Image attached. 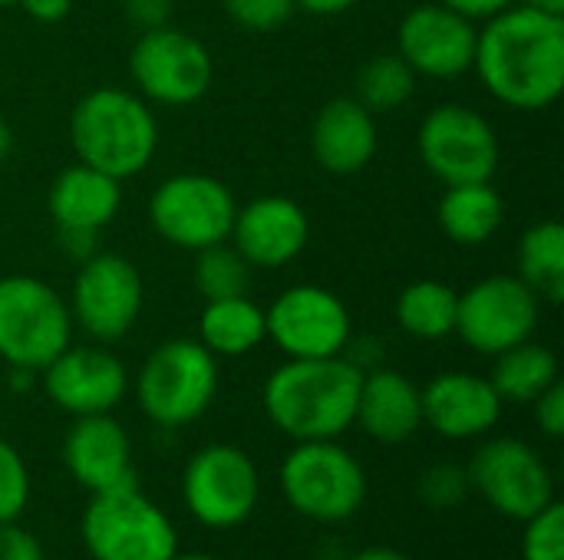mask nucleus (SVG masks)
Wrapping results in <instances>:
<instances>
[{
  "mask_svg": "<svg viewBox=\"0 0 564 560\" xmlns=\"http://www.w3.org/2000/svg\"><path fill=\"white\" fill-rule=\"evenodd\" d=\"M416 152L443 185L492 182L499 168V135L492 122L459 102L430 109L416 132Z\"/></svg>",
  "mask_w": 564,
  "mask_h": 560,
  "instance_id": "obj_12",
  "label": "nucleus"
},
{
  "mask_svg": "<svg viewBox=\"0 0 564 560\" xmlns=\"http://www.w3.org/2000/svg\"><path fill=\"white\" fill-rule=\"evenodd\" d=\"M63 465L69 479L89 495L139 485L132 439L112 413L76 416L63 439Z\"/></svg>",
  "mask_w": 564,
  "mask_h": 560,
  "instance_id": "obj_18",
  "label": "nucleus"
},
{
  "mask_svg": "<svg viewBox=\"0 0 564 560\" xmlns=\"http://www.w3.org/2000/svg\"><path fill=\"white\" fill-rule=\"evenodd\" d=\"M56 238H59V248L73 257V261H86V257H93L96 254V231H59L56 228Z\"/></svg>",
  "mask_w": 564,
  "mask_h": 560,
  "instance_id": "obj_40",
  "label": "nucleus"
},
{
  "mask_svg": "<svg viewBox=\"0 0 564 560\" xmlns=\"http://www.w3.org/2000/svg\"><path fill=\"white\" fill-rule=\"evenodd\" d=\"M423 399V426H430L436 436L463 442V439H482L489 436L502 419V399L489 376L446 370L433 376L426 386H420Z\"/></svg>",
  "mask_w": 564,
  "mask_h": 560,
  "instance_id": "obj_19",
  "label": "nucleus"
},
{
  "mask_svg": "<svg viewBox=\"0 0 564 560\" xmlns=\"http://www.w3.org/2000/svg\"><path fill=\"white\" fill-rule=\"evenodd\" d=\"M50 218L59 231H102L116 221L122 208V182L93 168V165H69L63 168L46 195Z\"/></svg>",
  "mask_w": 564,
  "mask_h": 560,
  "instance_id": "obj_23",
  "label": "nucleus"
},
{
  "mask_svg": "<svg viewBox=\"0 0 564 560\" xmlns=\"http://www.w3.org/2000/svg\"><path fill=\"white\" fill-rule=\"evenodd\" d=\"M440 228L453 244L479 248L486 244L506 221V201L492 188V182H463L446 185L440 208H436Z\"/></svg>",
  "mask_w": 564,
  "mask_h": 560,
  "instance_id": "obj_24",
  "label": "nucleus"
},
{
  "mask_svg": "<svg viewBox=\"0 0 564 560\" xmlns=\"http://www.w3.org/2000/svg\"><path fill=\"white\" fill-rule=\"evenodd\" d=\"M69 145L76 162L126 182L152 162L159 149V122L139 92L99 86L73 106Z\"/></svg>",
  "mask_w": 564,
  "mask_h": 560,
  "instance_id": "obj_3",
  "label": "nucleus"
},
{
  "mask_svg": "<svg viewBox=\"0 0 564 560\" xmlns=\"http://www.w3.org/2000/svg\"><path fill=\"white\" fill-rule=\"evenodd\" d=\"M525 7H535V10H545V13H562L564 17V0H522Z\"/></svg>",
  "mask_w": 564,
  "mask_h": 560,
  "instance_id": "obj_44",
  "label": "nucleus"
},
{
  "mask_svg": "<svg viewBox=\"0 0 564 560\" xmlns=\"http://www.w3.org/2000/svg\"><path fill=\"white\" fill-rule=\"evenodd\" d=\"M297 10H307L314 17H337V13H347L350 7H357L360 0H294Z\"/></svg>",
  "mask_w": 564,
  "mask_h": 560,
  "instance_id": "obj_41",
  "label": "nucleus"
},
{
  "mask_svg": "<svg viewBox=\"0 0 564 560\" xmlns=\"http://www.w3.org/2000/svg\"><path fill=\"white\" fill-rule=\"evenodd\" d=\"M350 560H413L406 551H397V548H387V545H373V548H364L357 551Z\"/></svg>",
  "mask_w": 564,
  "mask_h": 560,
  "instance_id": "obj_42",
  "label": "nucleus"
},
{
  "mask_svg": "<svg viewBox=\"0 0 564 560\" xmlns=\"http://www.w3.org/2000/svg\"><path fill=\"white\" fill-rule=\"evenodd\" d=\"M17 7L36 23H59L69 13L73 0H17Z\"/></svg>",
  "mask_w": 564,
  "mask_h": 560,
  "instance_id": "obj_38",
  "label": "nucleus"
},
{
  "mask_svg": "<svg viewBox=\"0 0 564 560\" xmlns=\"http://www.w3.org/2000/svg\"><path fill=\"white\" fill-rule=\"evenodd\" d=\"M479 26L446 3H416L397 26V53L416 76L456 79L473 69Z\"/></svg>",
  "mask_w": 564,
  "mask_h": 560,
  "instance_id": "obj_17",
  "label": "nucleus"
},
{
  "mask_svg": "<svg viewBox=\"0 0 564 560\" xmlns=\"http://www.w3.org/2000/svg\"><path fill=\"white\" fill-rule=\"evenodd\" d=\"M354 426H360L380 446H400L413 439L423 429L420 386L387 366L364 370Z\"/></svg>",
  "mask_w": 564,
  "mask_h": 560,
  "instance_id": "obj_22",
  "label": "nucleus"
},
{
  "mask_svg": "<svg viewBox=\"0 0 564 560\" xmlns=\"http://www.w3.org/2000/svg\"><path fill=\"white\" fill-rule=\"evenodd\" d=\"M46 399L66 416L112 413L129 393L126 363L106 347H66L40 373Z\"/></svg>",
  "mask_w": 564,
  "mask_h": 560,
  "instance_id": "obj_16",
  "label": "nucleus"
},
{
  "mask_svg": "<svg viewBox=\"0 0 564 560\" xmlns=\"http://www.w3.org/2000/svg\"><path fill=\"white\" fill-rule=\"evenodd\" d=\"M145 304V284L139 267L122 254H93L79 264L69 290V317L96 343L122 340Z\"/></svg>",
  "mask_w": 564,
  "mask_h": 560,
  "instance_id": "obj_14",
  "label": "nucleus"
},
{
  "mask_svg": "<svg viewBox=\"0 0 564 560\" xmlns=\"http://www.w3.org/2000/svg\"><path fill=\"white\" fill-rule=\"evenodd\" d=\"M10 152H13V129H10V122L0 116V165L10 158Z\"/></svg>",
  "mask_w": 564,
  "mask_h": 560,
  "instance_id": "obj_43",
  "label": "nucleus"
},
{
  "mask_svg": "<svg viewBox=\"0 0 564 560\" xmlns=\"http://www.w3.org/2000/svg\"><path fill=\"white\" fill-rule=\"evenodd\" d=\"M519 277L539 294V300L562 304L564 297V224L535 221L519 238Z\"/></svg>",
  "mask_w": 564,
  "mask_h": 560,
  "instance_id": "obj_28",
  "label": "nucleus"
},
{
  "mask_svg": "<svg viewBox=\"0 0 564 560\" xmlns=\"http://www.w3.org/2000/svg\"><path fill=\"white\" fill-rule=\"evenodd\" d=\"M416 92V73L406 66L400 53L370 56L357 73V102L367 106L373 116L397 112Z\"/></svg>",
  "mask_w": 564,
  "mask_h": 560,
  "instance_id": "obj_29",
  "label": "nucleus"
},
{
  "mask_svg": "<svg viewBox=\"0 0 564 560\" xmlns=\"http://www.w3.org/2000/svg\"><path fill=\"white\" fill-rule=\"evenodd\" d=\"M172 10H175L172 0H122V13L139 33L165 26L172 20Z\"/></svg>",
  "mask_w": 564,
  "mask_h": 560,
  "instance_id": "obj_37",
  "label": "nucleus"
},
{
  "mask_svg": "<svg viewBox=\"0 0 564 560\" xmlns=\"http://www.w3.org/2000/svg\"><path fill=\"white\" fill-rule=\"evenodd\" d=\"M459 290L446 281H413L397 297V323L416 340H446L456 333Z\"/></svg>",
  "mask_w": 564,
  "mask_h": 560,
  "instance_id": "obj_27",
  "label": "nucleus"
},
{
  "mask_svg": "<svg viewBox=\"0 0 564 560\" xmlns=\"http://www.w3.org/2000/svg\"><path fill=\"white\" fill-rule=\"evenodd\" d=\"M0 560H46L43 545L33 531L17 521L0 525Z\"/></svg>",
  "mask_w": 564,
  "mask_h": 560,
  "instance_id": "obj_36",
  "label": "nucleus"
},
{
  "mask_svg": "<svg viewBox=\"0 0 564 560\" xmlns=\"http://www.w3.org/2000/svg\"><path fill=\"white\" fill-rule=\"evenodd\" d=\"M522 525V560H564V505L558 498Z\"/></svg>",
  "mask_w": 564,
  "mask_h": 560,
  "instance_id": "obj_31",
  "label": "nucleus"
},
{
  "mask_svg": "<svg viewBox=\"0 0 564 560\" xmlns=\"http://www.w3.org/2000/svg\"><path fill=\"white\" fill-rule=\"evenodd\" d=\"M238 201L231 188L202 172L165 178L149 198V221L162 241L182 251H202L228 241Z\"/></svg>",
  "mask_w": 564,
  "mask_h": 560,
  "instance_id": "obj_9",
  "label": "nucleus"
},
{
  "mask_svg": "<svg viewBox=\"0 0 564 560\" xmlns=\"http://www.w3.org/2000/svg\"><path fill=\"white\" fill-rule=\"evenodd\" d=\"M268 340V320L264 310L248 297H221V300H205V310L198 317V343L218 356V360H235L251 350H258Z\"/></svg>",
  "mask_w": 564,
  "mask_h": 560,
  "instance_id": "obj_25",
  "label": "nucleus"
},
{
  "mask_svg": "<svg viewBox=\"0 0 564 560\" xmlns=\"http://www.w3.org/2000/svg\"><path fill=\"white\" fill-rule=\"evenodd\" d=\"M377 116L354 96L330 99L311 125V152L330 175H357L377 155Z\"/></svg>",
  "mask_w": 564,
  "mask_h": 560,
  "instance_id": "obj_21",
  "label": "nucleus"
},
{
  "mask_svg": "<svg viewBox=\"0 0 564 560\" xmlns=\"http://www.w3.org/2000/svg\"><path fill=\"white\" fill-rule=\"evenodd\" d=\"M539 317L542 300L519 274H492L459 294L456 333L473 353L499 356L532 340Z\"/></svg>",
  "mask_w": 564,
  "mask_h": 560,
  "instance_id": "obj_13",
  "label": "nucleus"
},
{
  "mask_svg": "<svg viewBox=\"0 0 564 560\" xmlns=\"http://www.w3.org/2000/svg\"><path fill=\"white\" fill-rule=\"evenodd\" d=\"M172 560H218V558H212V554H175Z\"/></svg>",
  "mask_w": 564,
  "mask_h": 560,
  "instance_id": "obj_45",
  "label": "nucleus"
},
{
  "mask_svg": "<svg viewBox=\"0 0 564 560\" xmlns=\"http://www.w3.org/2000/svg\"><path fill=\"white\" fill-rule=\"evenodd\" d=\"M231 244L251 267H284L307 248V211L284 195H264L235 211Z\"/></svg>",
  "mask_w": 564,
  "mask_h": 560,
  "instance_id": "obj_20",
  "label": "nucleus"
},
{
  "mask_svg": "<svg viewBox=\"0 0 564 560\" xmlns=\"http://www.w3.org/2000/svg\"><path fill=\"white\" fill-rule=\"evenodd\" d=\"M79 538L93 560H172L178 531L139 485L89 495Z\"/></svg>",
  "mask_w": 564,
  "mask_h": 560,
  "instance_id": "obj_6",
  "label": "nucleus"
},
{
  "mask_svg": "<svg viewBox=\"0 0 564 560\" xmlns=\"http://www.w3.org/2000/svg\"><path fill=\"white\" fill-rule=\"evenodd\" d=\"M185 512L212 531L241 528L261 502V472L254 459L228 442L198 449L182 472Z\"/></svg>",
  "mask_w": 564,
  "mask_h": 560,
  "instance_id": "obj_8",
  "label": "nucleus"
},
{
  "mask_svg": "<svg viewBox=\"0 0 564 560\" xmlns=\"http://www.w3.org/2000/svg\"><path fill=\"white\" fill-rule=\"evenodd\" d=\"M532 416H535V426L545 439L558 442L564 436V386L562 380L552 383L539 399H532Z\"/></svg>",
  "mask_w": 564,
  "mask_h": 560,
  "instance_id": "obj_35",
  "label": "nucleus"
},
{
  "mask_svg": "<svg viewBox=\"0 0 564 560\" xmlns=\"http://www.w3.org/2000/svg\"><path fill=\"white\" fill-rule=\"evenodd\" d=\"M30 505V469L17 446L0 436V525L17 521Z\"/></svg>",
  "mask_w": 564,
  "mask_h": 560,
  "instance_id": "obj_32",
  "label": "nucleus"
},
{
  "mask_svg": "<svg viewBox=\"0 0 564 560\" xmlns=\"http://www.w3.org/2000/svg\"><path fill=\"white\" fill-rule=\"evenodd\" d=\"M278 479L284 502L317 525H344L367 502V472L337 439L294 442Z\"/></svg>",
  "mask_w": 564,
  "mask_h": 560,
  "instance_id": "obj_5",
  "label": "nucleus"
},
{
  "mask_svg": "<svg viewBox=\"0 0 564 560\" xmlns=\"http://www.w3.org/2000/svg\"><path fill=\"white\" fill-rule=\"evenodd\" d=\"M129 76L145 102L192 106L212 89L215 63L202 40L165 23L139 33L129 53Z\"/></svg>",
  "mask_w": 564,
  "mask_h": 560,
  "instance_id": "obj_11",
  "label": "nucleus"
},
{
  "mask_svg": "<svg viewBox=\"0 0 564 560\" xmlns=\"http://www.w3.org/2000/svg\"><path fill=\"white\" fill-rule=\"evenodd\" d=\"M469 488L502 518L529 521L545 505L555 502V479L545 459L525 442L512 436H499L482 442L469 465Z\"/></svg>",
  "mask_w": 564,
  "mask_h": 560,
  "instance_id": "obj_10",
  "label": "nucleus"
},
{
  "mask_svg": "<svg viewBox=\"0 0 564 560\" xmlns=\"http://www.w3.org/2000/svg\"><path fill=\"white\" fill-rule=\"evenodd\" d=\"M469 475L466 469L453 465V462H436L430 469H423L420 482H416V495L426 508H456L466 502L469 495Z\"/></svg>",
  "mask_w": 564,
  "mask_h": 560,
  "instance_id": "obj_33",
  "label": "nucleus"
},
{
  "mask_svg": "<svg viewBox=\"0 0 564 560\" xmlns=\"http://www.w3.org/2000/svg\"><path fill=\"white\" fill-rule=\"evenodd\" d=\"M440 3H446L449 10H456V13L469 17L473 23H479V20H489V17H496V13H502V10L512 7L516 0H440Z\"/></svg>",
  "mask_w": 564,
  "mask_h": 560,
  "instance_id": "obj_39",
  "label": "nucleus"
},
{
  "mask_svg": "<svg viewBox=\"0 0 564 560\" xmlns=\"http://www.w3.org/2000/svg\"><path fill=\"white\" fill-rule=\"evenodd\" d=\"M73 340V317L56 287L30 274L0 277V360L40 373Z\"/></svg>",
  "mask_w": 564,
  "mask_h": 560,
  "instance_id": "obj_7",
  "label": "nucleus"
},
{
  "mask_svg": "<svg viewBox=\"0 0 564 560\" xmlns=\"http://www.w3.org/2000/svg\"><path fill=\"white\" fill-rule=\"evenodd\" d=\"M360 376L347 356L288 360L264 380V416L294 442L340 439L357 416Z\"/></svg>",
  "mask_w": 564,
  "mask_h": 560,
  "instance_id": "obj_2",
  "label": "nucleus"
},
{
  "mask_svg": "<svg viewBox=\"0 0 564 560\" xmlns=\"http://www.w3.org/2000/svg\"><path fill=\"white\" fill-rule=\"evenodd\" d=\"M17 0H0V7H13Z\"/></svg>",
  "mask_w": 564,
  "mask_h": 560,
  "instance_id": "obj_46",
  "label": "nucleus"
},
{
  "mask_svg": "<svg viewBox=\"0 0 564 560\" xmlns=\"http://www.w3.org/2000/svg\"><path fill=\"white\" fill-rule=\"evenodd\" d=\"M221 7L228 20L248 33H274L297 10L294 0H221Z\"/></svg>",
  "mask_w": 564,
  "mask_h": 560,
  "instance_id": "obj_34",
  "label": "nucleus"
},
{
  "mask_svg": "<svg viewBox=\"0 0 564 560\" xmlns=\"http://www.w3.org/2000/svg\"><path fill=\"white\" fill-rule=\"evenodd\" d=\"M473 69L502 106L519 112L549 109L564 89V17L512 3L482 20Z\"/></svg>",
  "mask_w": 564,
  "mask_h": 560,
  "instance_id": "obj_1",
  "label": "nucleus"
},
{
  "mask_svg": "<svg viewBox=\"0 0 564 560\" xmlns=\"http://www.w3.org/2000/svg\"><path fill=\"white\" fill-rule=\"evenodd\" d=\"M195 287L205 300L241 297L251 287V264L238 254L235 244L218 241L212 248L195 251Z\"/></svg>",
  "mask_w": 564,
  "mask_h": 560,
  "instance_id": "obj_30",
  "label": "nucleus"
},
{
  "mask_svg": "<svg viewBox=\"0 0 564 560\" xmlns=\"http://www.w3.org/2000/svg\"><path fill=\"white\" fill-rule=\"evenodd\" d=\"M268 340L288 360L344 356L354 340V320L347 304L321 284H294L274 297L264 310Z\"/></svg>",
  "mask_w": 564,
  "mask_h": 560,
  "instance_id": "obj_15",
  "label": "nucleus"
},
{
  "mask_svg": "<svg viewBox=\"0 0 564 560\" xmlns=\"http://www.w3.org/2000/svg\"><path fill=\"white\" fill-rule=\"evenodd\" d=\"M129 386L135 389V403L149 422L162 429H182L212 409L221 386L218 356L188 337L165 340L149 353L135 383Z\"/></svg>",
  "mask_w": 564,
  "mask_h": 560,
  "instance_id": "obj_4",
  "label": "nucleus"
},
{
  "mask_svg": "<svg viewBox=\"0 0 564 560\" xmlns=\"http://www.w3.org/2000/svg\"><path fill=\"white\" fill-rule=\"evenodd\" d=\"M558 373L562 370H558L555 350H549L535 340H525V343L496 356L489 383L496 386L502 403H522L525 406V403L539 399L552 383H558Z\"/></svg>",
  "mask_w": 564,
  "mask_h": 560,
  "instance_id": "obj_26",
  "label": "nucleus"
}]
</instances>
